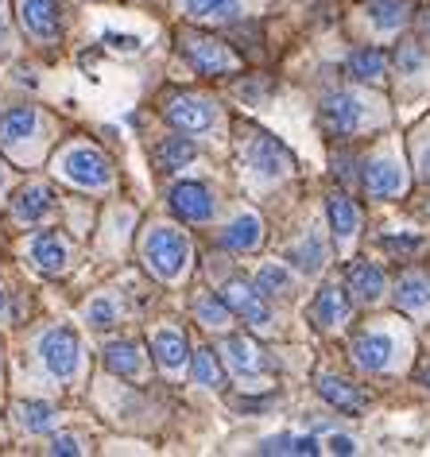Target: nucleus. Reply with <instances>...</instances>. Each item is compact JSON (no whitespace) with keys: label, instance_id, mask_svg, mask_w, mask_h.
Instances as JSON below:
<instances>
[{"label":"nucleus","instance_id":"f257e3e1","mask_svg":"<svg viewBox=\"0 0 430 457\" xmlns=\"http://www.w3.org/2000/svg\"><path fill=\"white\" fill-rule=\"evenodd\" d=\"M144 260H148V268L160 279H175V276H183V268L190 260V245L178 228L160 225V228H152V237L144 241Z\"/></svg>","mask_w":430,"mask_h":457},{"label":"nucleus","instance_id":"f03ea898","mask_svg":"<svg viewBox=\"0 0 430 457\" xmlns=\"http://www.w3.org/2000/svg\"><path fill=\"white\" fill-rule=\"evenodd\" d=\"M241 159H244V167L252 170V175H260V179H279L283 170L291 167L287 147H283L276 136H268V132H248V140L241 144Z\"/></svg>","mask_w":430,"mask_h":457},{"label":"nucleus","instance_id":"7ed1b4c3","mask_svg":"<svg viewBox=\"0 0 430 457\" xmlns=\"http://www.w3.org/2000/svg\"><path fill=\"white\" fill-rule=\"evenodd\" d=\"M39 357H43V364H47L54 376H59V380H70V376L78 372V361H82L78 334H74V329H66V326L47 329L43 341H39Z\"/></svg>","mask_w":430,"mask_h":457},{"label":"nucleus","instance_id":"20e7f679","mask_svg":"<svg viewBox=\"0 0 430 457\" xmlns=\"http://www.w3.org/2000/svg\"><path fill=\"white\" fill-rule=\"evenodd\" d=\"M62 175L70 182H78V187L97 190L112 179V170H109V159L101 152H94V147H70V152L62 155Z\"/></svg>","mask_w":430,"mask_h":457},{"label":"nucleus","instance_id":"39448f33","mask_svg":"<svg viewBox=\"0 0 430 457\" xmlns=\"http://www.w3.org/2000/svg\"><path fill=\"white\" fill-rule=\"evenodd\" d=\"M221 299L229 303V311H233V314H241L248 326H256V329L271 326V311H268L264 295H260L256 287H248V283H241V279L225 283V295H221Z\"/></svg>","mask_w":430,"mask_h":457},{"label":"nucleus","instance_id":"423d86ee","mask_svg":"<svg viewBox=\"0 0 430 457\" xmlns=\"http://www.w3.org/2000/svg\"><path fill=\"white\" fill-rule=\"evenodd\" d=\"M183 51L202 74H225V71H233V62H236L233 54L225 51V43L210 39V36H183Z\"/></svg>","mask_w":430,"mask_h":457},{"label":"nucleus","instance_id":"0eeeda50","mask_svg":"<svg viewBox=\"0 0 430 457\" xmlns=\"http://www.w3.org/2000/svg\"><path fill=\"white\" fill-rule=\"evenodd\" d=\"M171 210L183 221H210L213 217V198L202 182H178L171 190Z\"/></svg>","mask_w":430,"mask_h":457},{"label":"nucleus","instance_id":"6e6552de","mask_svg":"<svg viewBox=\"0 0 430 457\" xmlns=\"http://www.w3.org/2000/svg\"><path fill=\"white\" fill-rule=\"evenodd\" d=\"M360 124V101L353 94H330L322 105V129L330 136H349Z\"/></svg>","mask_w":430,"mask_h":457},{"label":"nucleus","instance_id":"1a4fd4ad","mask_svg":"<svg viewBox=\"0 0 430 457\" xmlns=\"http://www.w3.org/2000/svg\"><path fill=\"white\" fill-rule=\"evenodd\" d=\"M167 120L183 132H206L213 124V105L202 97H175L171 105H167Z\"/></svg>","mask_w":430,"mask_h":457},{"label":"nucleus","instance_id":"9d476101","mask_svg":"<svg viewBox=\"0 0 430 457\" xmlns=\"http://www.w3.org/2000/svg\"><path fill=\"white\" fill-rule=\"evenodd\" d=\"M403 187H407V175L395 159H376L365 170V190L372 198H395V194H403Z\"/></svg>","mask_w":430,"mask_h":457},{"label":"nucleus","instance_id":"9b49d317","mask_svg":"<svg viewBox=\"0 0 430 457\" xmlns=\"http://www.w3.org/2000/svg\"><path fill=\"white\" fill-rule=\"evenodd\" d=\"M20 16H24V28L36 39H54L59 36V0H24L20 4Z\"/></svg>","mask_w":430,"mask_h":457},{"label":"nucleus","instance_id":"f8f14e48","mask_svg":"<svg viewBox=\"0 0 430 457\" xmlns=\"http://www.w3.org/2000/svg\"><path fill=\"white\" fill-rule=\"evenodd\" d=\"M31 260H36L39 271H47V276H59L66 268V260H70V248L59 233H39L36 241H31Z\"/></svg>","mask_w":430,"mask_h":457},{"label":"nucleus","instance_id":"ddd939ff","mask_svg":"<svg viewBox=\"0 0 430 457\" xmlns=\"http://www.w3.org/2000/svg\"><path fill=\"white\" fill-rule=\"evenodd\" d=\"M318 392H322L326 403L345 411V415H357V411L365 407V395H360L349 380H342V376H318Z\"/></svg>","mask_w":430,"mask_h":457},{"label":"nucleus","instance_id":"4468645a","mask_svg":"<svg viewBox=\"0 0 430 457\" xmlns=\"http://www.w3.org/2000/svg\"><path fill=\"white\" fill-rule=\"evenodd\" d=\"M314 318L318 326H337L349 318V287H337V283H326L314 299Z\"/></svg>","mask_w":430,"mask_h":457},{"label":"nucleus","instance_id":"2eb2a0df","mask_svg":"<svg viewBox=\"0 0 430 457\" xmlns=\"http://www.w3.org/2000/svg\"><path fill=\"white\" fill-rule=\"evenodd\" d=\"M392 337H384V334H365V337H357V345H353V357L357 364L365 372H380V369H388V361H392Z\"/></svg>","mask_w":430,"mask_h":457},{"label":"nucleus","instance_id":"dca6fc26","mask_svg":"<svg viewBox=\"0 0 430 457\" xmlns=\"http://www.w3.org/2000/svg\"><path fill=\"white\" fill-rule=\"evenodd\" d=\"M152 349H155V361H160L167 372H178L190 357V345L178 329H160V334L152 337Z\"/></svg>","mask_w":430,"mask_h":457},{"label":"nucleus","instance_id":"f3484780","mask_svg":"<svg viewBox=\"0 0 430 457\" xmlns=\"http://www.w3.org/2000/svg\"><path fill=\"white\" fill-rule=\"evenodd\" d=\"M349 291H353L360 303H376L384 295V271L376 264H368V260H357L353 271H349Z\"/></svg>","mask_w":430,"mask_h":457},{"label":"nucleus","instance_id":"a211bd4d","mask_svg":"<svg viewBox=\"0 0 430 457\" xmlns=\"http://www.w3.org/2000/svg\"><path fill=\"white\" fill-rule=\"evenodd\" d=\"M51 205H54V194H51V187H43V182H31V187H24L16 194L20 221H39L43 213H51Z\"/></svg>","mask_w":430,"mask_h":457},{"label":"nucleus","instance_id":"6ab92c4d","mask_svg":"<svg viewBox=\"0 0 430 457\" xmlns=\"http://www.w3.org/2000/svg\"><path fill=\"white\" fill-rule=\"evenodd\" d=\"M260 237H264V228H260L256 213H241L229 228H225V245H229L233 253H252V248L260 245Z\"/></svg>","mask_w":430,"mask_h":457},{"label":"nucleus","instance_id":"aec40b11","mask_svg":"<svg viewBox=\"0 0 430 457\" xmlns=\"http://www.w3.org/2000/svg\"><path fill=\"white\" fill-rule=\"evenodd\" d=\"M225 353H229V361L241 372H248V376H256V372L268 369V361H264V353H260V345H256V341H248V337H229V341H225Z\"/></svg>","mask_w":430,"mask_h":457},{"label":"nucleus","instance_id":"412c9836","mask_svg":"<svg viewBox=\"0 0 430 457\" xmlns=\"http://www.w3.org/2000/svg\"><path fill=\"white\" fill-rule=\"evenodd\" d=\"M384 71H388V54L376 51V47H360L349 54V74L353 78H365V82H380Z\"/></svg>","mask_w":430,"mask_h":457},{"label":"nucleus","instance_id":"4be33fe9","mask_svg":"<svg viewBox=\"0 0 430 457\" xmlns=\"http://www.w3.org/2000/svg\"><path fill=\"white\" fill-rule=\"evenodd\" d=\"M105 369L117 372V376H140V369H144L140 349H136L132 341H112L105 349Z\"/></svg>","mask_w":430,"mask_h":457},{"label":"nucleus","instance_id":"5701e85b","mask_svg":"<svg viewBox=\"0 0 430 457\" xmlns=\"http://www.w3.org/2000/svg\"><path fill=\"white\" fill-rule=\"evenodd\" d=\"M395 299H400L403 311H423V306H430V279L403 276L400 283H395Z\"/></svg>","mask_w":430,"mask_h":457},{"label":"nucleus","instance_id":"b1692460","mask_svg":"<svg viewBox=\"0 0 430 457\" xmlns=\"http://www.w3.org/2000/svg\"><path fill=\"white\" fill-rule=\"evenodd\" d=\"M36 112L31 109H8L4 117H0V140L4 144H16V140H24V136L36 132Z\"/></svg>","mask_w":430,"mask_h":457},{"label":"nucleus","instance_id":"393cba45","mask_svg":"<svg viewBox=\"0 0 430 457\" xmlns=\"http://www.w3.org/2000/svg\"><path fill=\"white\" fill-rule=\"evenodd\" d=\"M326 210H330V225H334V233L342 237V241H349V237L357 233V210H353V202H349L345 194H334V198L326 202Z\"/></svg>","mask_w":430,"mask_h":457},{"label":"nucleus","instance_id":"a878e982","mask_svg":"<svg viewBox=\"0 0 430 457\" xmlns=\"http://www.w3.org/2000/svg\"><path fill=\"white\" fill-rule=\"evenodd\" d=\"M155 159H160V167H163V170H178V167H186L190 159H194V144L183 140V136H171V140H163V144H160Z\"/></svg>","mask_w":430,"mask_h":457},{"label":"nucleus","instance_id":"bb28decb","mask_svg":"<svg viewBox=\"0 0 430 457\" xmlns=\"http://www.w3.org/2000/svg\"><path fill=\"white\" fill-rule=\"evenodd\" d=\"M368 12L376 20V28L395 31L407 20V0H368Z\"/></svg>","mask_w":430,"mask_h":457},{"label":"nucleus","instance_id":"cd10ccee","mask_svg":"<svg viewBox=\"0 0 430 457\" xmlns=\"http://www.w3.org/2000/svg\"><path fill=\"white\" fill-rule=\"evenodd\" d=\"M194 376L202 387H221L225 384V372H221V361L213 349H198L194 353Z\"/></svg>","mask_w":430,"mask_h":457},{"label":"nucleus","instance_id":"c85d7f7f","mask_svg":"<svg viewBox=\"0 0 430 457\" xmlns=\"http://www.w3.org/2000/svg\"><path fill=\"white\" fill-rule=\"evenodd\" d=\"M186 16L194 20H229L236 16V0H183Z\"/></svg>","mask_w":430,"mask_h":457},{"label":"nucleus","instance_id":"c756f323","mask_svg":"<svg viewBox=\"0 0 430 457\" xmlns=\"http://www.w3.org/2000/svg\"><path fill=\"white\" fill-rule=\"evenodd\" d=\"M256 291L264 295V299H271V295H287V291H291V276H287V268H279V264L260 268V276H256Z\"/></svg>","mask_w":430,"mask_h":457},{"label":"nucleus","instance_id":"7c9ffc66","mask_svg":"<svg viewBox=\"0 0 430 457\" xmlns=\"http://www.w3.org/2000/svg\"><path fill=\"white\" fill-rule=\"evenodd\" d=\"M20 422L31 434H43L54 427V407L51 403H20Z\"/></svg>","mask_w":430,"mask_h":457},{"label":"nucleus","instance_id":"2f4dec72","mask_svg":"<svg viewBox=\"0 0 430 457\" xmlns=\"http://www.w3.org/2000/svg\"><path fill=\"white\" fill-rule=\"evenodd\" d=\"M291 260H295V264L307 271V276H314V271L326 264V248L318 245V237H307V241H302L295 253H291Z\"/></svg>","mask_w":430,"mask_h":457},{"label":"nucleus","instance_id":"473e14b6","mask_svg":"<svg viewBox=\"0 0 430 457\" xmlns=\"http://www.w3.org/2000/svg\"><path fill=\"white\" fill-rule=\"evenodd\" d=\"M198 318L206 326H225V322H229V303H225V299H202L198 303Z\"/></svg>","mask_w":430,"mask_h":457},{"label":"nucleus","instance_id":"72a5a7b5","mask_svg":"<svg viewBox=\"0 0 430 457\" xmlns=\"http://www.w3.org/2000/svg\"><path fill=\"white\" fill-rule=\"evenodd\" d=\"M86 318L97 329H109L112 322H117V306H112L109 299H94V303H89V311H86Z\"/></svg>","mask_w":430,"mask_h":457},{"label":"nucleus","instance_id":"f704fd0d","mask_svg":"<svg viewBox=\"0 0 430 457\" xmlns=\"http://www.w3.org/2000/svg\"><path fill=\"white\" fill-rule=\"evenodd\" d=\"M384 248H388V253H400V256H411L423 248V241H418V237H384Z\"/></svg>","mask_w":430,"mask_h":457},{"label":"nucleus","instance_id":"c9c22d12","mask_svg":"<svg viewBox=\"0 0 430 457\" xmlns=\"http://www.w3.org/2000/svg\"><path fill=\"white\" fill-rule=\"evenodd\" d=\"M395 62H400V71H418V66H423V51L415 47V43H407V47H400V54H395Z\"/></svg>","mask_w":430,"mask_h":457},{"label":"nucleus","instance_id":"e433bc0d","mask_svg":"<svg viewBox=\"0 0 430 457\" xmlns=\"http://www.w3.org/2000/svg\"><path fill=\"white\" fill-rule=\"evenodd\" d=\"M105 43L112 51H140V39H136V36H117V31H109Z\"/></svg>","mask_w":430,"mask_h":457},{"label":"nucleus","instance_id":"4c0bfd02","mask_svg":"<svg viewBox=\"0 0 430 457\" xmlns=\"http://www.w3.org/2000/svg\"><path fill=\"white\" fill-rule=\"evenodd\" d=\"M51 453H82V445H78V438H70V434H59V438L51 442Z\"/></svg>","mask_w":430,"mask_h":457},{"label":"nucleus","instance_id":"58836bf2","mask_svg":"<svg viewBox=\"0 0 430 457\" xmlns=\"http://www.w3.org/2000/svg\"><path fill=\"white\" fill-rule=\"evenodd\" d=\"M326 445H330V450H334V453H357V445H353V438H345V434H334V438H330V442H326Z\"/></svg>","mask_w":430,"mask_h":457},{"label":"nucleus","instance_id":"ea45409f","mask_svg":"<svg viewBox=\"0 0 430 457\" xmlns=\"http://www.w3.org/2000/svg\"><path fill=\"white\" fill-rule=\"evenodd\" d=\"M423 179L430 182V147H423Z\"/></svg>","mask_w":430,"mask_h":457},{"label":"nucleus","instance_id":"a19ab883","mask_svg":"<svg viewBox=\"0 0 430 457\" xmlns=\"http://www.w3.org/2000/svg\"><path fill=\"white\" fill-rule=\"evenodd\" d=\"M418 28H423V36H430V8H426L423 16H418Z\"/></svg>","mask_w":430,"mask_h":457},{"label":"nucleus","instance_id":"79ce46f5","mask_svg":"<svg viewBox=\"0 0 430 457\" xmlns=\"http://www.w3.org/2000/svg\"><path fill=\"white\" fill-rule=\"evenodd\" d=\"M4 39H8V28H4V16H0V47H4Z\"/></svg>","mask_w":430,"mask_h":457},{"label":"nucleus","instance_id":"37998d69","mask_svg":"<svg viewBox=\"0 0 430 457\" xmlns=\"http://www.w3.org/2000/svg\"><path fill=\"white\" fill-rule=\"evenodd\" d=\"M423 384H426V387H430V369H426V372H423Z\"/></svg>","mask_w":430,"mask_h":457},{"label":"nucleus","instance_id":"c03bdc74","mask_svg":"<svg viewBox=\"0 0 430 457\" xmlns=\"http://www.w3.org/2000/svg\"><path fill=\"white\" fill-rule=\"evenodd\" d=\"M0 311H4V291H0Z\"/></svg>","mask_w":430,"mask_h":457},{"label":"nucleus","instance_id":"a18cd8bd","mask_svg":"<svg viewBox=\"0 0 430 457\" xmlns=\"http://www.w3.org/2000/svg\"><path fill=\"white\" fill-rule=\"evenodd\" d=\"M0 179H4V167H0Z\"/></svg>","mask_w":430,"mask_h":457},{"label":"nucleus","instance_id":"49530a36","mask_svg":"<svg viewBox=\"0 0 430 457\" xmlns=\"http://www.w3.org/2000/svg\"><path fill=\"white\" fill-rule=\"evenodd\" d=\"M426 213H430V205H426Z\"/></svg>","mask_w":430,"mask_h":457}]
</instances>
